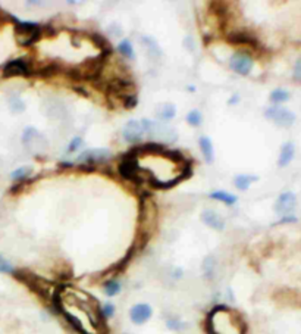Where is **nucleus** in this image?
<instances>
[{
	"mask_svg": "<svg viewBox=\"0 0 301 334\" xmlns=\"http://www.w3.org/2000/svg\"><path fill=\"white\" fill-rule=\"evenodd\" d=\"M207 331L210 334H245V322L238 312L226 305H217L207 316Z\"/></svg>",
	"mask_w": 301,
	"mask_h": 334,
	"instance_id": "obj_1",
	"label": "nucleus"
},
{
	"mask_svg": "<svg viewBox=\"0 0 301 334\" xmlns=\"http://www.w3.org/2000/svg\"><path fill=\"white\" fill-rule=\"evenodd\" d=\"M15 37L21 46H33L37 43L43 34V30L36 22H27L17 20L15 22Z\"/></svg>",
	"mask_w": 301,
	"mask_h": 334,
	"instance_id": "obj_2",
	"label": "nucleus"
},
{
	"mask_svg": "<svg viewBox=\"0 0 301 334\" xmlns=\"http://www.w3.org/2000/svg\"><path fill=\"white\" fill-rule=\"evenodd\" d=\"M118 173L124 180L134 181V183L143 181V178L140 176L143 173V168L138 163V159H135V157H124L122 162L119 163Z\"/></svg>",
	"mask_w": 301,
	"mask_h": 334,
	"instance_id": "obj_3",
	"label": "nucleus"
},
{
	"mask_svg": "<svg viewBox=\"0 0 301 334\" xmlns=\"http://www.w3.org/2000/svg\"><path fill=\"white\" fill-rule=\"evenodd\" d=\"M264 115L279 127H291L295 121V115L282 106H270L264 111Z\"/></svg>",
	"mask_w": 301,
	"mask_h": 334,
	"instance_id": "obj_4",
	"label": "nucleus"
},
{
	"mask_svg": "<svg viewBox=\"0 0 301 334\" xmlns=\"http://www.w3.org/2000/svg\"><path fill=\"white\" fill-rule=\"evenodd\" d=\"M231 68L239 75H248L253 69V59L245 52H236L231 56Z\"/></svg>",
	"mask_w": 301,
	"mask_h": 334,
	"instance_id": "obj_5",
	"label": "nucleus"
},
{
	"mask_svg": "<svg viewBox=\"0 0 301 334\" xmlns=\"http://www.w3.org/2000/svg\"><path fill=\"white\" fill-rule=\"evenodd\" d=\"M28 77L31 75V68L24 59H15L8 62L3 67V77L11 78V77Z\"/></svg>",
	"mask_w": 301,
	"mask_h": 334,
	"instance_id": "obj_6",
	"label": "nucleus"
},
{
	"mask_svg": "<svg viewBox=\"0 0 301 334\" xmlns=\"http://www.w3.org/2000/svg\"><path fill=\"white\" fill-rule=\"evenodd\" d=\"M112 156L110 150L109 149H102V147H97V149H90V150H86L83 152L80 156H78V160L81 163H97V162H105V160H109Z\"/></svg>",
	"mask_w": 301,
	"mask_h": 334,
	"instance_id": "obj_7",
	"label": "nucleus"
},
{
	"mask_svg": "<svg viewBox=\"0 0 301 334\" xmlns=\"http://www.w3.org/2000/svg\"><path fill=\"white\" fill-rule=\"evenodd\" d=\"M295 205H297V198H295V195H294L292 192H285V193H282V195L278 198V200H276V203H275V211H276V214H279V215L288 217V214H291V212L294 211Z\"/></svg>",
	"mask_w": 301,
	"mask_h": 334,
	"instance_id": "obj_8",
	"label": "nucleus"
},
{
	"mask_svg": "<svg viewBox=\"0 0 301 334\" xmlns=\"http://www.w3.org/2000/svg\"><path fill=\"white\" fill-rule=\"evenodd\" d=\"M153 315V309L147 303H137L129 309V318L134 324L141 325L146 324Z\"/></svg>",
	"mask_w": 301,
	"mask_h": 334,
	"instance_id": "obj_9",
	"label": "nucleus"
},
{
	"mask_svg": "<svg viewBox=\"0 0 301 334\" xmlns=\"http://www.w3.org/2000/svg\"><path fill=\"white\" fill-rule=\"evenodd\" d=\"M144 133H146V131H144L143 122L138 121V119H129V121L125 124L124 131H122L124 138H125L127 141H129V143H137V141L141 138V135H143Z\"/></svg>",
	"mask_w": 301,
	"mask_h": 334,
	"instance_id": "obj_10",
	"label": "nucleus"
},
{
	"mask_svg": "<svg viewBox=\"0 0 301 334\" xmlns=\"http://www.w3.org/2000/svg\"><path fill=\"white\" fill-rule=\"evenodd\" d=\"M226 40H228V43H231V45H248V46H253V47H257V46H258L257 39H256L250 31H245V30L231 31V33L226 36Z\"/></svg>",
	"mask_w": 301,
	"mask_h": 334,
	"instance_id": "obj_11",
	"label": "nucleus"
},
{
	"mask_svg": "<svg viewBox=\"0 0 301 334\" xmlns=\"http://www.w3.org/2000/svg\"><path fill=\"white\" fill-rule=\"evenodd\" d=\"M201 221H203L207 227H210V228H213V230H216V231H222V230L225 228V220H223L216 211H213V209H206V211H203V212H201Z\"/></svg>",
	"mask_w": 301,
	"mask_h": 334,
	"instance_id": "obj_12",
	"label": "nucleus"
},
{
	"mask_svg": "<svg viewBox=\"0 0 301 334\" xmlns=\"http://www.w3.org/2000/svg\"><path fill=\"white\" fill-rule=\"evenodd\" d=\"M228 6L229 5L226 2H217V0L209 3L210 12L216 17V20L222 24V27L228 22V18H229V8Z\"/></svg>",
	"mask_w": 301,
	"mask_h": 334,
	"instance_id": "obj_13",
	"label": "nucleus"
},
{
	"mask_svg": "<svg viewBox=\"0 0 301 334\" xmlns=\"http://www.w3.org/2000/svg\"><path fill=\"white\" fill-rule=\"evenodd\" d=\"M87 37L94 43V46L100 50V53L102 55H105V56H110L112 55V52H113V47H112V45L108 42V39L106 37H103L102 34H99V33H91V34H87Z\"/></svg>",
	"mask_w": 301,
	"mask_h": 334,
	"instance_id": "obj_14",
	"label": "nucleus"
},
{
	"mask_svg": "<svg viewBox=\"0 0 301 334\" xmlns=\"http://www.w3.org/2000/svg\"><path fill=\"white\" fill-rule=\"evenodd\" d=\"M294 153H295V146L291 141L285 143L280 147V153H279V159H278V165L280 166V168H283V166L289 165V162L294 157Z\"/></svg>",
	"mask_w": 301,
	"mask_h": 334,
	"instance_id": "obj_15",
	"label": "nucleus"
},
{
	"mask_svg": "<svg viewBox=\"0 0 301 334\" xmlns=\"http://www.w3.org/2000/svg\"><path fill=\"white\" fill-rule=\"evenodd\" d=\"M62 72V67L58 64V62H49V64H44L42 67H37V69L34 71L36 75H40V77H53L56 74Z\"/></svg>",
	"mask_w": 301,
	"mask_h": 334,
	"instance_id": "obj_16",
	"label": "nucleus"
},
{
	"mask_svg": "<svg viewBox=\"0 0 301 334\" xmlns=\"http://www.w3.org/2000/svg\"><path fill=\"white\" fill-rule=\"evenodd\" d=\"M198 143H200V149H201V153H203L206 162L212 163L213 159H215V150H213L212 140L209 137H206V135H201L200 140H198Z\"/></svg>",
	"mask_w": 301,
	"mask_h": 334,
	"instance_id": "obj_17",
	"label": "nucleus"
},
{
	"mask_svg": "<svg viewBox=\"0 0 301 334\" xmlns=\"http://www.w3.org/2000/svg\"><path fill=\"white\" fill-rule=\"evenodd\" d=\"M257 180H258V177H257V176L239 174V176H236V177L234 178V184H235V187H236L238 190L245 192V190H248V189H250V186H251L254 181H257Z\"/></svg>",
	"mask_w": 301,
	"mask_h": 334,
	"instance_id": "obj_18",
	"label": "nucleus"
},
{
	"mask_svg": "<svg viewBox=\"0 0 301 334\" xmlns=\"http://www.w3.org/2000/svg\"><path fill=\"white\" fill-rule=\"evenodd\" d=\"M176 108H175V105H172V103H163V105H160L159 108H157V115H159V118H162V119H165V121H169V119H172L176 113Z\"/></svg>",
	"mask_w": 301,
	"mask_h": 334,
	"instance_id": "obj_19",
	"label": "nucleus"
},
{
	"mask_svg": "<svg viewBox=\"0 0 301 334\" xmlns=\"http://www.w3.org/2000/svg\"><path fill=\"white\" fill-rule=\"evenodd\" d=\"M210 198L215 199V200L223 202V203H226V205H235V203H236V196H235V195H231V193L222 192V190L210 193Z\"/></svg>",
	"mask_w": 301,
	"mask_h": 334,
	"instance_id": "obj_20",
	"label": "nucleus"
},
{
	"mask_svg": "<svg viewBox=\"0 0 301 334\" xmlns=\"http://www.w3.org/2000/svg\"><path fill=\"white\" fill-rule=\"evenodd\" d=\"M31 174H33V168H31V166H21V168L15 170L11 174V178L14 181H17V183H21V181H25Z\"/></svg>",
	"mask_w": 301,
	"mask_h": 334,
	"instance_id": "obj_21",
	"label": "nucleus"
},
{
	"mask_svg": "<svg viewBox=\"0 0 301 334\" xmlns=\"http://www.w3.org/2000/svg\"><path fill=\"white\" fill-rule=\"evenodd\" d=\"M103 290H105V294L108 297H113V296L119 294V291H121V283L118 280L112 278V280H109V281L105 283Z\"/></svg>",
	"mask_w": 301,
	"mask_h": 334,
	"instance_id": "obj_22",
	"label": "nucleus"
},
{
	"mask_svg": "<svg viewBox=\"0 0 301 334\" xmlns=\"http://www.w3.org/2000/svg\"><path fill=\"white\" fill-rule=\"evenodd\" d=\"M64 316L66 318V321L69 322V325L74 328V330H77L78 333H81V334H87V331L84 330V327H83V322H81V319L80 318H77L75 315H72V313H69V312H66L65 309H64Z\"/></svg>",
	"mask_w": 301,
	"mask_h": 334,
	"instance_id": "obj_23",
	"label": "nucleus"
},
{
	"mask_svg": "<svg viewBox=\"0 0 301 334\" xmlns=\"http://www.w3.org/2000/svg\"><path fill=\"white\" fill-rule=\"evenodd\" d=\"M143 43H144V46L147 47V52H149L150 55H153V56H160V55H162L160 47H159V45L156 43V40H154L153 37H149V36L143 37Z\"/></svg>",
	"mask_w": 301,
	"mask_h": 334,
	"instance_id": "obj_24",
	"label": "nucleus"
},
{
	"mask_svg": "<svg viewBox=\"0 0 301 334\" xmlns=\"http://www.w3.org/2000/svg\"><path fill=\"white\" fill-rule=\"evenodd\" d=\"M118 52L129 59H134V47L131 45L129 40H122L119 45H118Z\"/></svg>",
	"mask_w": 301,
	"mask_h": 334,
	"instance_id": "obj_25",
	"label": "nucleus"
},
{
	"mask_svg": "<svg viewBox=\"0 0 301 334\" xmlns=\"http://www.w3.org/2000/svg\"><path fill=\"white\" fill-rule=\"evenodd\" d=\"M289 91L283 90V89H276L270 93V100L273 103H282V102H286L289 99Z\"/></svg>",
	"mask_w": 301,
	"mask_h": 334,
	"instance_id": "obj_26",
	"label": "nucleus"
},
{
	"mask_svg": "<svg viewBox=\"0 0 301 334\" xmlns=\"http://www.w3.org/2000/svg\"><path fill=\"white\" fill-rule=\"evenodd\" d=\"M215 267H216V261L213 256H207L203 262V271H204V275L207 278H212L213 274H215Z\"/></svg>",
	"mask_w": 301,
	"mask_h": 334,
	"instance_id": "obj_27",
	"label": "nucleus"
},
{
	"mask_svg": "<svg viewBox=\"0 0 301 334\" xmlns=\"http://www.w3.org/2000/svg\"><path fill=\"white\" fill-rule=\"evenodd\" d=\"M185 121H187L190 125H193V127H198V125L203 122V115H201V112H200V111L194 109V111H191V112L187 115Z\"/></svg>",
	"mask_w": 301,
	"mask_h": 334,
	"instance_id": "obj_28",
	"label": "nucleus"
},
{
	"mask_svg": "<svg viewBox=\"0 0 301 334\" xmlns=\"http://www.w3.org/2000/svg\"><path fill=\"white\" fill-rule=\"evenodd\" d=\"M14 271H15V268L12 267V264L6 258H3L2 255H0V272L2 274H14Z\"/></svg>",
	"mask_w": 301,
	"mask_h": 334,
	"instance_id": "obj_29",
	"label": "nucleus"
},
{
	"mask_svg": "<svg viewBox=\"0 0 301 334\" xmlns=\"http://www.w3.org/2000/svg\"><path fill=\"white\" fill-rule=\"evenodd\" d=\"M166 325H168L169 330H173V331H181V330L185 328V322H182V321H179L176 318H169L166 321Z\"/></svg>",
	"mask_w": 301,
	"mask_h": 334,
	"instance_id": "obj_30",
	"label": "nucleus"
},
{
	"mask_svg": "<svg viewBox=\"0 0 301 334\" xmlns=\"http://www.w3.org/2000/svg\"><path fill=\"white\" fill-rule=\"evenodd\" d=\"M100 313H102V316L103 318H110L113 313H115V305H112V303H105L102 308H100Z\"/></svg>",
	"mask_w": 301,
	"mask_h": 334,
	"instance_id": "obj_31",
	"label": "nucleus"
},
{
	"mask_svg": "<svg viewBox=\"0 0 301 334\" xmlns=\"http://www.w3.org/2000/svg\"><path fill=\"white\" fill-rule=\"evenodd\" d=\"M137 105H138V97H137L135 94L127 96V97L124 99V108H125V109H134Z\"/></svg>",
	"mask_w": 301,
	"mask_h": 334,
	"instance_id": "obj_32",
	"label": "nucleus"
},
{
	"mask_svg": "<svg viewBox=\"0 0 301 334\" xmlns=\"http://www.w3.org/2000/svg\"><path fill=\"white\" fill-rule=\"evenodd\" d=\"M11 109L14 111V112H22L24 109H25V105H24V102L22 100H20V99H14V100H11Z\"/></svg>",
	"mask_w": 301,
	"mask_h": 334,
	"instance_id": "obj_33",
	"label": "nucleus"
},
{
	"mask_svg": "<svg viewBox=\"0 0 301 334\" xmlns=\"http://www.w3.org/2000/svg\"><path fill=\"white\" fill-rule=\"evenodd\" d=\"M83 144V138L81 137H75L71 143H69V146H68V152H75L77 149H80V146Z\"/></svg>",
	"mask_w": 301,
	"mask_h": 334,
	"instance_id": "obj_34",
	"label": "nucleus"
},
{
	"mask_svg": "<svg viewBox=\"0 0 301 334\" xmlns=\"http://www.w3.org/2000/svg\"><path fill=\"white\" fill-rule=\"evenodd\" d=\"M292 77H294V80L301 81V59H300V61H297V64H295V67H294Z\"/></svg>",
	"mask_w": 301,
	"mask_h": 334,
	"instance_id": "obj_35",
	"label": "nucleus"
},
{
	"mask_svg": "<svg viewBox=\"0 0 301 334\" xmlns=\"http://www.w3.org/2000/svg\"><path fill=\"white\" fill-rule=\"evenodd\" d=\"M78 168H80L81 171H84V173H91V171L94 170V166L90 165V163H80Z\"/></svg>",
	"mask_w": 301,
	"mask_h": 334,
	"instance_id": "obj_36",
	"label": "nucleus"
},
{
	"mask_svg": "<svg viewBox=\"0 0 301 334\" xmlns=\"http://www.w3.org/2000/svg\"><path fill=\"white\" fill-rule=\"evenodd\" d=\"M295 221H297L295 217H283L280 223H295Z\"/></svg>",
	"mask_w": 301,
	"mask_h": 334,
	"instance_id": "obj_37",
	"label": "nucleus"
},
{
	"mask_svg": "<svg viewBox=\"0 0 301 334\" xmlns=\"http://www.w3.org/2000/svg\"><path fill=\"white\" fill-rule=\"evenodd\" d=\"M74 90H75L77 93H81V94H83L84 97H88V93H86L83 87H74Z\"/></svg>",
	"mask_w": 301,
	"mask_h": 334,
	"instance_id": "obj_38",
	"label": "nucleus"
},
{
	"mask_svg": "<svg viewBox=\"0 0 301 334\" xmlns=\"http://www.w3.org/2000/svg\"><path fill=\"white\" fill-rule=\"evenodd\" d=\"M59 166H68V168H69V166H72V163L71 162H61Z\"/></svg>",
	"mask_w": 301,
	"mask_h": 334,
	"instance_id": "obj_39",
	"label": "nucleus"
},
{
	"mask_svg": "<svg viewBox=\"0 0 301 334\" xmlns=\"http://www.w3.org/2000/svg\"><path fill=\"white\" fill-rule=\"evenodd\" d=\"M125 334H128V333H125Z\"/></svg>",
	"mask_w": 301,
	"mask_h": 334,
	"instance_id": "obj_40",
	"label": "nucleus"
}]
</instances>
